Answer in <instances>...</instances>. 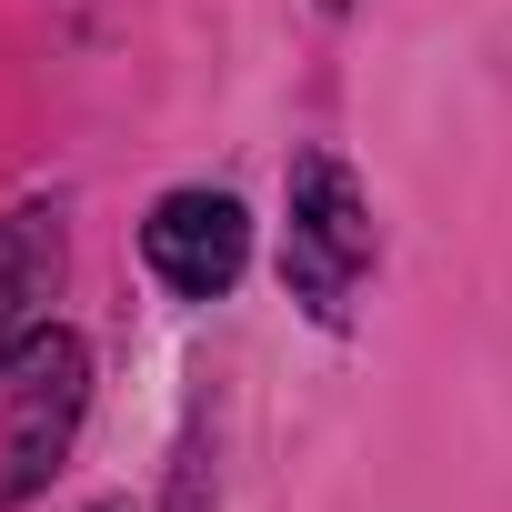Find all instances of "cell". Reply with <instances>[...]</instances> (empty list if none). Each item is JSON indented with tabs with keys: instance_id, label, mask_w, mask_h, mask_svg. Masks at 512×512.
I'll list each match as a JSON object with an SVG mask.
<instances>
[{
	"instance_id": "7a4b0ae2",
	"label": "cell",
	"mask_w": 512,
	"mask_h": 512,
	"mask_svg": "<svg viewBox=\"0 0 512 512\" xmlns=\"http://www.w3.org/2000/svg\"><path fill=\"white\" fill-rule=\"evenodd\" d=\"M352 272H372V201H362V181L332 151H302L292 161V282L332 322Z\"/></svg>"
},
{
	"instance_id": "277c9868",
	"label": "cell",
	"mask_w": 512,
	"mask_h": 512,
	"mask_svg": "<svg viewBox=\"0 0 512 512\" xmlns=\"http://www.w3.org/2000/svg\"><path fill=\"white\" fill-rule=\"evenodd\" d=\"M61 211L51 201H21L11 221H0V372H11V352L41 332V302L61 292Z\"/></svg>"
},
{
	"instance_id": "6da1fadb",
	"label": "cell",
	"mask_w": 512,
	"mask_h": 512,
	"mask_svg": "<svg viewBox=\"0 0 512 512\" xmlns=\"http://www.w3.org/2000/svg\"><path fill=\"white\" fill-rule=\"evenodd\" d=\"M0 392H11V422H0V502H31V492L61 472V452H71V432H81V412H91V352H81V332L41 322V332L11 352Z\"/></svg>"
},
{
	"instance_id": "5b68a950",
	"label": "cell",
	"mask_w": 512,
	"mask_h": 512,
	"mask_svg": "<svg viewBox=\"0 0 512 512\" xmlns=\"http://www.w3.org/2000/svg\"><path fill=\"white\" fill-rule=\"evenodd\" d=\"M91 512H121V502H91Z\"/></svg>"
},
{
	"instance_id": "3957f363",
	"label": "cell",
	"mask_w": 512,
	"mask_h": 512,
	"mask_svg": "<svg viewBox=\"0 0 512 512\" xmlns=\"http://www.w3.org/2000/svg\"><path fill=\"white\" fill-rule=\"evenodd\" d=\"M141 262L181 292V302H221L251 262V211L231 191H161L141 221Z\"/></svg>"
}]
</instances>
